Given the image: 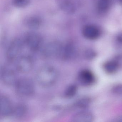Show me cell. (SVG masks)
Segmentation results:
<instances>
[{
  "mask_svg": "<svg viewBox=\"0 0 122 122\" xmlns=\"http://www.w3.org/2000/svg\"><path fill=\"white\" fill-rule=\"evenodd\" d=\"M59 78V72L56 68L46 65L40 68L36 75V80L39 85L48 88L54 85Z\"/></svg>",
  "mask_w": 122,
  "mask_h": 122,
  "instance_id": "6da1fadb",
  "label": "cell"
},
{
  "mask_svg": "<svg viewBox=\"0 0 122 122\" xmlns=\"http://www.w3.org/2000/svg\"><path fill=\"white\" fill-rule=\"evenodd\" d=\"M14 86L15 92L21 98H25L32 96L35 90V83L30 78L18 79Z\"/></svg>",
  "mask_w": 122,
  "mask_h": 122,
  "instance_id": "7a4b0ae2",
  "label": "cell"
},
{
  "mask_svg": "<svg viewBox=\"0 0 122 122\" xmlns=\"http://www.w3.org/2000/svg\"><path fill=\"white\" fill-rule=\"evenodd\" d=\"M25 46L24 39L17 38L13 40L6 52V57L8 61L11 63L16 61L21 56Z\"/></svg>",
  "mask_w": 122,
  "mask_h": 122,
  "instance_id": "3957f363",
  "label": "cell"
},
{
  "mask_svg": "<svg viewBox=\"0 0 122 122\" xmlns=\"http://www.w3.org/2000/svg\"><path fill=\"white\" fill-rule=\"evenodd\" d=\"M17 71L15 66L13 68L10 65L3 66L0 70V79L3 83L8 86L15 85L18 79Z\"/></svg>",
  "mask_w": 122,
  "mask_h": 122,
  "instance_id": "277c9868",
  "label": "cell"
},
{
  "mask_svg": "<svg viewBox=\"0 0 122 122\" xmlns=\"http://www.w3.org/2000/svg\"><path fill=\"white\" fill-rule=\"evenodd\" d=\"M63 45L58 41H52L48 43L43 48L42 55L47 59H54L60 57Z\"/></svg>",
  "mask_w": 122,
  "mask_h": 122,
  "instance_id": "5b68a950",
  "label": "cell"
},
{
  "mask_svg": "<svg viewBox=\"0 0 122 122\" xmlns=\"http://www.w3.org/2000/svg\"><path fill=\"white\" fill-rule=\"evenodd\" d=\"M24 40L25 46L33 52H37L41 49L43 43V40L41 36L33 32L26 34Z\"/></svg>",
  "mask_w": 122,
  "mask_h": 122,
  "instance_id": "8992f818",
  "label": "cell"
},
{
  "mask_svg": "<svg viewBox=\"0 0 122 122\" xmlns=\"http://www.w3.org/2000/svg\"><path fill=\"white\" fill-rule=\"evenodd\" d=\"M15 67L18 72L27 73L32 70L34 66L32 57L28 55H21L16 61Z\"/></svg>",
  "mask_w": 122,
  "mask_h": 122,
  "instance_id": "52a82bcc",
  "label": "cell"
},
{
  "mask_svg": "<svg viewBox=\"0 0 122 122\" xmlns=\"http://www.w3.org/2000/svg\"><path fill=\"white\" fill-rule=\"evenodd\" d=\"M14 106L10 99L5 95L0 96V114L2 117H6L12 115Z\"/></svg>",
  "mask_w": 122,
  "mask_h": 122,
  "instance_id": "ba28073f",
  "label": "cell"
},
{
  "mask_svg": "<svg viewBox=\"0 0 122 122\" xmlns=\"http://www.w3.org/2000/svg\"><path fill=\"white\" fill-rule=\"evenodd\" d=\"M59 8L67 14H72L76 10L74 0H55Z\"/></svg>",
  "mask_w": 122,
  "mask_h": 122,
  "instance_id": "9c48e42d",
  "label": "cell"
},
{
  "mask_svg": "<svg viewBox=\"0 0 122 122\" xmlns=\"http://www.w3.org/2000/svg\"><path fill=\"white\" fill-rule=\"evenodd\" d=\"M78 79L82 85L88 86L91 85L94 82V77L90 71L87 70H83L79 72Z\"/></svg>",
  "mask_w": 122,
  "mask_h": 122,
  "instance_id": "30bf717a",
  "label": "cell"
},
{
  "mask_svg": "<svg viewBox=\"0 0 122 122\" xmlns=\"http://www.w3.org/2000/svg\"><path fill=\"white\" fill-rule=\"evenodd\" d=\"M82 34L85 37L89 40L97 39L100 35L98 29L91 25L85 26L83 29Z\"/></svg>",
  "mask_w": 122,
  "mask_h": 122,
  "instance_id": "8fae6325",
  "label": "cell"
},
{
  "mask_svg": "<svg viewBox=\"0 0 122 122\" xmlns=\"http://www.w3.org/2000/svg\"><path fill=\"white\" fill-rule=\"evenodd\" d=\"M75 48L71 43H68L63 46L61 57L65 60H69L73 58L76 55Z\"/></svg>",
  "mask_w": 122,
  "mask_h": 122,
  "instance_id": "7c38bea8",
  "label": "cell"
},
{
  "mask_svg": "<svg viewBox=\"0 0 122 122\" xmlns=\"http://www.w3.org/2000/svg\"><path fill=\"white\" fill-rule=\"evenodd\" d=\"M73 119L76 122H91L93 121V116L90 112L82 111L76 114Z\"/></svg>",
  "mask_w": 122,
  "mask_h": 122,
  "instance_id": "4fadbf2b",
  "label": "cell"
},
{
  "mask_svg": "<svg viewBox=\"0 0 122 122\" xmlns=\"http://www.w3.org/2000/svg\"><path fill=\"white\" fill-rule=\"evenodd\" d=\"M27 111V107L25 105L19 103L14 106L12 115L17 118H21L26 115Z\"/></svg>",
  "mask_w": 122,
  "mask_h": 122,
  "instance_id": "5bb4252c",
  "label": "cell"
},
{
  "mask_svg": "<svg viewBox=\"0 0 122 122\" xmlns=\"http://www.w3.org/2000/svg\"><path fill=\"white\" fill-rule=\"evenodd\" d=\"M42 21L39 18L31 17L26 19L25 24L26 27L30 29H37L41 25Z\"/></svg>",
  "mask_w": 122,
  "mask_h": 122,
  "instance_id": "9a60e30c",
  "label": "cell"
},
{
  "mask_svg": "<svg viewBox=\"0 0 122 122\" xmlns=\"http://www.w3.org/2000/svg\"><path fill=\"white\" fill-rule=\"evenodd\" d=\"M118 67V65L117 63L113 61L108 62L104 66L105 70L108 73H112L115 72Z\"/></svg>",
  "mask_w": 122,
  "mask_h": 122,
  "instance_id": "2e32d148",
  "label": "cell"
},
{
  "mask_svg": "<svg viewBox=\"0 0 122 122\" xmlns=\"http://www.w3.org/2000/svg\"><path fill=\"white\" fill-rule=\"evenodd\" d=\"M77 92V87L75 85L69 86L65 91L64 95L66 97L71 98L75 96Z\"/></svg>",
  "mask_w": 122,
  "mask_h": 122,
  "instance_id": "e0dca14e",
  "label": "cell"
},
{
  "mask_svg": "<svg viewBox=\"0 0 122 122\" xmlns=\"http://www.w3.org/2000/svg\"><path fill=\"white\" fill-rule=\"evenodd\" d=\"M110 5V0H99L98 7L100 11L105 12L108 9Z\"/></svg>",
  "mask_w": 122,
  "mask_h": 122,
  "instance_id": "ac0fdd59",
  "label": "cell"
},
{
  "mask_svg": "<svg viewBox=\"0 0 122 122\" xmlns=\"http://www.w3.org/2000/svg\"><path fill=\"white\" fill-rule=\"evenodd\" d=\"M31 0H12V3L15 7L18 8H23L29 5Z\"/></svg>",
  "mask_w": 122,
  "mask_h": 122,
  "instance_id": "d6986e66",
  "label": "cell"
},
{
  "mask_svg": "<svg viewBox=\"0 0 122 122\" xmlns=\"http://www.w3.org/2000/svg\"><path fill=\"white\" fill-rule=\"evenodd\" d=\"M90 103V101L88 98H82L78 100L76 103V107L80 108H85Z\"/></svg>",
  "mask_w": 122,
  "mask_h": 122,
  "instance_id": "ffe728a7",
  "label": "cell"
},
{
  "mask_svg": "<svg viewBox=\"0 0 122 122\" xmlns=\"http://www.w3.org/2000/svg\"><path fill=\"white\" fill-rule=\"evenodd\" d=\"M95 56V54L92 52H90V51H87L86 53V56L87 58H91Z\"/></svg>",
  "mask_w": 122,
  "mask_h": 122,
  "instance_id": "44dd1931",
  "label": "cell"
}]
</instances>
